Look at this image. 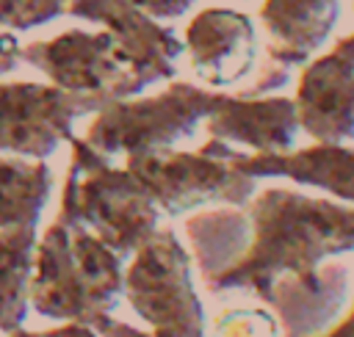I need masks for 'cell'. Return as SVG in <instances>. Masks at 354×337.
I'll list each match as a JSON object with an SVG mask.
<instances>
[{"label": "cell", "instance_id": "obj_1", "mask_svg": "<svg viewBox=\"0 0 354 337\" xmlns=\"http://www.w3.org/2000/svg\"><path fill=\"white\" fill-rule=\"evenodd\" d=\"M249 251L207 290H243L257 298L282 273L313 276L324 260L354 251V207L293 188H266L249 202Z\"/></svg>", "mask_w": 354, "mask_h": 337}, {"label": "cell", "instance_id": "obj_2", "mask_svg": "<svg viewBox=\"0 0 354 337\" xmlns=\"http://www.w3.org/2000/svg\"><path fill=\"white\" fill-rule=\"evenodd\" d=\"M124 296V257L83 227L53 221L36 243L30 307L41 318L94 326Z\"/></svg>", "mask_w": 354, "mask_h": 337}, {"label": "cell", "instance_id": "obj_3", "mask_svg": "<svg viewBox=\"0 0 354 337\" xmlns=\"http://www.w3.org/2000/svg\"><path fill=\"white\" fill-rule=\"evenodd\" d=\"M72 160L55 221L83 227L130 260L160 229V207L127 166H113L86 138H72Z\"/></svg>", "mask_w": 354, "mask_h": 337}, {"label": "cell", "instance_id": "obj_4", "mask_svg": "<svg viewBox=\"0 0 354 337\" xmlns=\"http://www.w3.org/2000/svg\"><path fill=\"white\" fill-rule=\"evenodd\" d=\"M218 97L221 91L177 80L155 97L113 99L94 113L86 141L111 160L171 149L205 124Z\"/></svg>", "mask_w": 354, "mask_h": 337}, {"label": "cell", "instance_id": "obj_5", "mask_svg": "<svg viewBox=\"0 0 354 337\" xmlns=\"http://www.w3.org/2000/svg\"><path fill=\"white\" fill-rule=\"evenodd\" d=\"M232 144L207 138L196 152L158 149L124 157V166L149 191L163 215L177 218L207 204L246 207L257 193V180L241 174L230 157Z\"/></svg>", "mask_w": 354, "mask_h": 337}, {"label": "cell", "instance_id": "obj_6", "mask_svg": "<svg viewBox=\"0 0 354 337\" xmlns=\"http://www.w3.org/2000/svg\"><path fill=\"white\" fill-rule=\"evenodd\" d=\"M124 296L155 337H207L205 309L191 279V254L174 229L160 227L130 257Z\"/></svg>", "mask_w": 354, "mask_h": 337}, {"label": "cell", "instance_id": "obj_7", "mask_svg": "<svg viewBox=\"0 0 354 337\" xmlns=\"http://www.w3.org/2000/svg\"><path fill=\"white\" fill-rule=\"evenodd\" d=\"M19 55L44 72L53 86L100 99L102 105L138 97L144 91L133 61L111 30H64L53 39L25 44Z\"/></svg>", "mask_w": 354, "mask_h": 337}, {"label": "cell", "instance_id": "obj_8", "mask_svg": "<svg viewBox=\"0 0 354 337\" xmlns=\"http://www.w3.org/2000/svg\"><path fill=\"white\" fill-rule=\"evenodd\" d=\"M105 108L100 99L44 83H0V155L47 160L64 141H72L80 116Z\"/></svg>", "mask_w": 354, "mask_h": 337}, {"label": "cell", "instance_id": "obj_9", "mask_svg": "<svg viewBox=\"0 0 354 337\" xmlns=\"http://www.w3.org/2000/svg\"><path fill=\"white\" fill-rule=\"evenodd\" d=\"M301 130L318 144L354 138V33L304 64L296 86Z\"/></svg>", "mask_w": 354, "mask_h": 337}, {"label": "cell", "instance_id": "obj_10", "mask_svg": "<svg viewBox=\"0 0 354 337\" xmlns=\"http://www.w3.org/2000/svg\"><path fill=\"white\" fill-rule=\"evenodd\" d=\"M69 14L97 22L113 33L124 55L133 61L144 88L177 75V58L185 52L183 39L169 28L138 11L127 0H72Z\"/></svg>", "mask_w": 354, "mask_h": 337}, {"label": "cell", "instance_id": "obj_11", "mask_svg": "<svg viewBox=\"0 0 354 337\" xmlns=\"http://www.w3.org/2000/svg\"><path fill=\"white\" fill-rule=\"evenodd\" d=\"M183 44L194 75L213 88L241 83L257 58L252 17L235 8H202L188 22Z\"/></svg>", "mask_w": 354, "mask_h": 337}, {"label": "cell", "instance_id": "obj_12", "mask_svg": "<svg viewBox=\"0 0 354 337\" xmlns=\"http://www.w3.org/2000/svg\"><path fill=\"white\" fill-rule=\"evenodd\" d=\"M351 296V268L346 262L321 265L313 276H277L263 301L279 318L285 337H324L343 315Z\"/></svg>", "mask_w": 354, "mask_h": 337}, {"label": "cell", "instance_id": "obj_13", "mask_svg": "<svg viewBox=\"0 0 354 337\" xmlns=\"http://www.w3.org/2000/svg\"><path fill=\"white\" fill-rule=\"evenodd\" d=\"M210 138L249 146L254 155H282L296 146L301 130L296 99L221 94L205 119Z\"/></svg>", "mask_w": 354, "mask_h": 337}, {"label": "cell", "instance_id": "obj_14", "mask_svg": "<svg viewBox=\"0 0 354 337\" xmlns=\"http://www.w3.org/2000/svg\"><path fill=\"white\" fill-rule=\"evenodd\" d=\"M230 163L254 180L288 177L290 182L326 191L335 199L354 204V146L348 144H310L282 155H243L235 152Z\"/></svg>", "mask_w": 354, "mask_h": 337}, {"label": "cell", "instance_id": "obj_15", "mask_svg": "<svg viewBox=\"0 0 354 337\" xmlns=\"http://www.w3.org/2000/svg\"><path fill=\"white\" fill-rule=\"evenodd\" d=\"M340 0H266L260 19L268 33V58L282 66L307 64L329 39Z\"/></svg>", "mask_w": 354, "mask_h": 337}, {"label": "cell", "instance_id": "obj_16", "mask_svg": "<svg viewBox=\"0 0 354 337\" xmlns=\"http://www.w3.org/2000/svg\"><path fill=\"white\" fill-rule=\"evenodd\" d=\"M183 232L194 249V260L202 273V282L210 285L216 276H221L249 251L254 229L249 213L227 204L188 215L183 221Z\"/></svg>", "mask_w": 354, "mask_h": 337}, {"label": "cell", "instance_id": "obj_17", "mask_svg": "<svg viewBox=\"0 0 354 337\" xmlns=\"http://www.w3.org/2000/svg\"><path fill=\"white\" fill-rule=\"evenodd\" d=\"M53 193V171L44 160L0 155V232L11 227H39Z\"/></svg>", "mask_w": 354, "mask_h": 337}, {"label": "cell", "instance_id": "obj_18", "mask_svg": "<svg viewBox=\"0 0 354 337\" xmlns=\"http://www.w3.org/2000/svg\"><path fill=\"white\" fill-rule=\"evenodd\" d=\"M36 227H11L0 232V331L22 329L30 309V282L36 262Z\"/></svg>", "mask_w": 354, "mask_h": 337}, {"label": "cell", "instance_id": "obj_19", "mask_svg": "<svg viewBox=\"0 0 354 337\" xmlns=\"http://www.w3.org/2000/svg\"><path fill=\"white\" fill-rule=\"evenodd\" d=\"M279 318L266 307H230L210 320V337H279Z\"/></svg>", "mask_w": 354, "mask_h": 337}, {"label": "cell", "instance_id": "obj_20", "mask_svg": "<svg viewBox=\"0 0 354 337\" xmlns=\"http://www.w3.org/2000/svg\"><path fill=\"white\" fill-rule=\"evenodd\" d=\"M72 0H0V30H28L61 14H69Z\"/></svg>", "mask_w": 354, "mask_h": 337}, {"label": "cell", "instance_id": "obj_21", "mask_svg": "<svg viewBox=\"0 0 354 337\" xmlns=\"http://www.w3.org/2000/svg\"><path fill=\"white\" fill-rule=\"evenodd\" d=\"M127 3H133L138 11H144V14H149L152 19H177V17H183L196 0H127Z\"/></svg>", "mask_w": 354, "mask_h": 337}, {"label": "cell", "instance_id": "obj_22", "mask_svg": "<svg viewBox=\"0 0 354 337\" xmlns=\"http://www.w3.org/2000/svg\"><path fill=\"white\" fill-rule=\"evenodd\" d=\"M91 329H94L100 337H155L152 331L136 329V326H130V323H124V320H116L111 312H108V315H102Z\"/></svg>", "mask_w": 354, "mask_h": 337}, {"label": "cell", "instance_id": "obj_23", "mask_svg": "<svg viewBox=\"0 0 354 337\" xmlns=\"http://www.w3.org/2000/svg\"><path fill=\"white\" fill-rule=\"evenodd\" d=\"M19 52H22V47L17 41V36L11 30H0V75L11 72L17 66V61L22 58Z\"/></svg>", "mask_w": 354, "mask_h": 337}, {"label": "cell", "instance_id": "obj_24", "mask_svg": "<svg viewBox=\"0 0 354 337\" xmlns=\"http://www.w3.org/2000/svg\"><path fill=\"white\" fill-rule=\"evenodd\" d=\"M44 337H100L91 326L86 323H61V326H53V329H44L41 331Z\"/></svg>", "mask_w": 354, "mask_h": 337}, {"label": "cell", "instance_id": "obj_25", "mask_svg": "<svg viewBox=\"0 0 354 337\" xmlns=\"http://www.w3.org/2000/svg\"><path fill=\"white\" fill-rule=\"evenodd\" d=\"M324 337H354V304H351V309H348V315L346 318H340Z\"/></svg>", "mask_w": 354, "mask_h": 337}, {"label": "cell", "instance_id": "obj_26", "mask_svg": "<svg viewBox=\"0 0 354 337\" xmlns=\"http://www.w3.org/2000/svg\"><path fill=\"white\" fill-rule=\"evenodd\" d=\"M6 337H44V334L41 331H30V329H17V331H11Z\"/></svg>", "mask_w": 354, "mask_h": 337}]
</instances>
